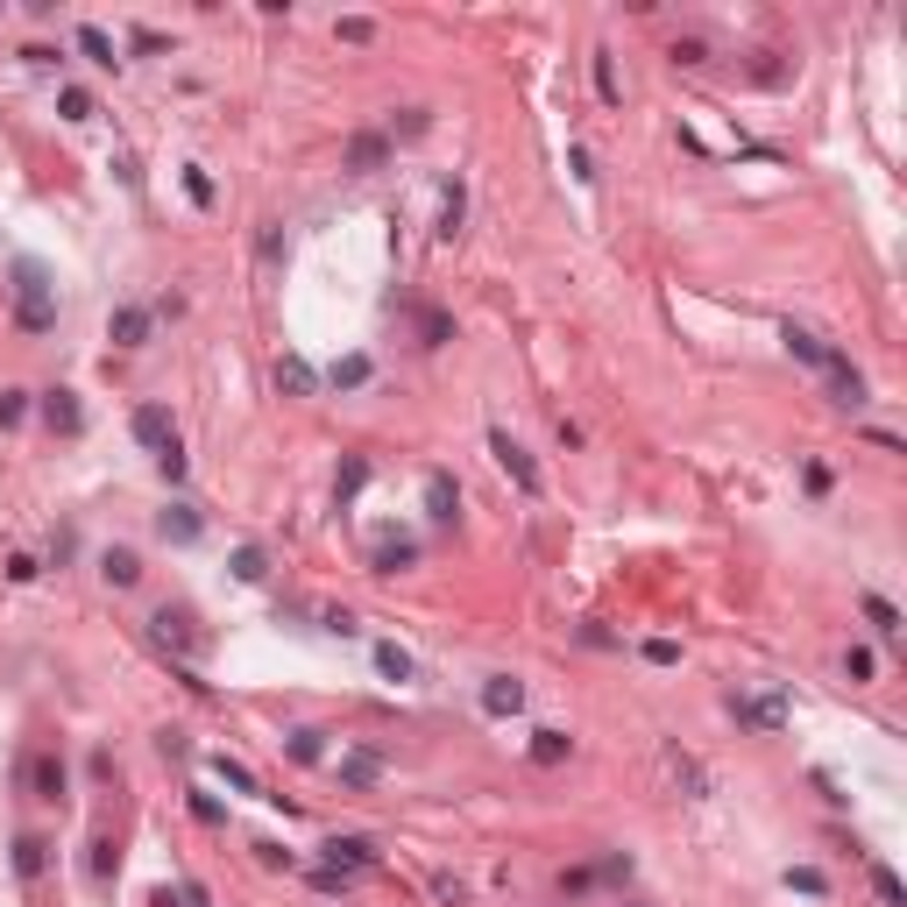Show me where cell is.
I'll return each mask as SVG.
<instances>
[{
    "mask_svg": "<svg viewBox=\"0 0 907 907\" xmlns=\"http://www.w3.org/2000/svg\"><path fill=\"white\" fill-rule=\"evenodd\" d=\"M15 326L22 334H50L57 326V284H50V270L36 256L15 263Z\"/></svg>",
    "mask_w": 907,
    "mask_h": 907,
    "instance_id": "1",
    "label": "cell"
},
{
    "mask_svg": "<svg viewBox=\"0 0 907 907\" xmlns=\"http://www.w3.org/2000/svg\"><path fill=\"white\" fill-rule=\"evenodd\" d=\"M149 631H156V645H163V652H178L185 667L206 652V631H199V617H192V610H171V603H163V610L149 617Z\"/></svg>",
    "mask_w": 907,
    "mask_h": 907,
    "instance_id": "2",
    "label": "cell"
},
{
    "mask_svg": "<svg viewBox=\"0 0 907 907\" xmlns=\"http://www.w3.org/2000/svg\"><path fill=\"white\" fill-rule=\"evenodd\" d=\"M22 787H29L36 801L64 808V801H71V766H64L57 752H29V759H22Z\"/></svg>",
    "mask_w": 907,
    "mask_h": 907,
    "instance_id": "3",
    "label": "cell"
},
{
    "mask_svg": "<svg viewBox=\"0 0 907 907\" xmlns=\"http://www.w3.org/2000/svg\"><path fill=\"white\" fill-rule=\"evenodd\" d=\"M489 454H497V468H504V475H511L518 489H525V497H539V489H546L539 461H532V454H525V447H518L511 433H489Z\"/></svg>",
    "mask_w": 907,
    "mask_h": 907,
    "instance_id": "4",
    "label": "cell"
},
{
    "mask_svg": "<svg viewBox=\"0 0 907 907\" xmlns=\"http://www.w3.org/2000/svg\"><path fill=\"white\" fill-rule=\"evenodd\" d=\"M730 716L745 723V730H766V737H773V730L787 723V702H780V695H737V688H730Z\"/></svg>",
    "mask_w": 907,
    "mask_h": 907,
    "instance_id": "5",
    "label": "cell"
},
{
    "mask_svg": "<svg viewBox=\"0 0 907 907\" xmlns=\"http://www.w3.org/2000/svg\"><path fill=\"white\" fill-rule=\"evenodd\" d=\"M149 326H156V305H114L107 341H114V348H142V341H149Z\"/></svg>",
    "mask_w": 907,
    "mask_h": 907,
    "instance_id": "6",
    "label": "cell"
},
{
    "mask_svg": "<svg viewBox=\"0 0 907 907\" xmlns=\"http://www.w3.org/2000/svg\"><path fill=\"white\" fill-rule=\"evenodd\" d=\"M319 865H334V872H376V844L369 837H326Z\"/></svg>",
    "mask_w": 907,
    "mask_h": 907,
    "instance_id": "7",
    "label": "cell"
},
{
    "mask_svg": "<svg viewBox=\"0 0 907 907\" xmlns=\"http://www.w3.org/2000/svg\"><path fill=\"white\" fill-rule=\"evenodd\" d=\"M128 426H135V440H142L149 454L178 447V426H171V411H163V404H135V419H128Z\"/></svg>",
    "mask_w": 907,
    "mask_h": 907,
    "instance_id": "8",
    "label": "cell"
},
{
    "mask_svg": "<svg viewBox=\"0 0 907 907\" xmlns=\"http://www.w3.org/2000/svg\"><path fill=\"white\" fill-rule=\"evenodd\" d=\"M426 518H433V525H454V518H461V482H454L447 468L426 475Z\"/></svg>",
    "mask_w": 907,
    "mask_h": 907,
    "instance_id": "9",
    "label": "cell"
},
{
    "mask_svg": "<svg viewBox=\"0 0 907 907\" xmlns=\"http://www.w3.org/2000/svg\"><path fill=\"white\" fill-rule=\"evenodd\" d=\"M482 709H489V716H518V709H525V681H518V674H489V681H482Z\"/></svg>",
    "mask_w": 907,
    "mask_h": 907,
    "instance_id": "10",
    "label": "cell"
},
{
    "mask_svg": "<svg viewBox=\"0 0 907 907\" xmlns=\"http://www.w3.org/2000/svg\"><path fill=\"white\" fill-rule=\"evenodd\" d=\"M156 532L171 539V546H192V539L206 532V518H199L192 504H163V511H156Z\"/></svg>",
    "mask_w": 907,
    "mask_h": 907,
    "instance_id": "11",
    "label": "cell"
},
{
    "mask_svg": "<svg viewBox=\"0 0 907 907\" xmlns=\"http://www.w3.org/2000/svg\"><path fill=\"white\" fill-rule=\"evenodd\" d=\"M43 419H50V433H64V440H78V433H86V411H78V397H71V390H50V397H43Z\"/></svg>",
    "mask_w": 907,
    "mask_h": 907,
    "instance_id": "12",
    "label": "cell"
},
{
    "mask_svg": "<svg viewBox=\"0 0 907 907\" xmlns=\"http://www.w3.org/2000/svg\"><path fill=\"white\" fill-rule=\"evenodd\" d=\"M822 376H830V404H844V411H858V404H865V376H858L844 355H830V369H822Z\"/></svg>",
    "mask_w": 907,
    "mask_h": 907,
    "instance_id": "13",
    "label": "cell"
},
{
    "mask_svg": "<svg viewBox=\"0 0 907 907\" xmlns=\"http://www.w3.org/2000/svg\"><path fill=\"white\" fill-rule=\"evenodd\" d=\"M43 872H50V837L22 830L15 837V879H43Z\"/></svg>",
    "mask_w": 907,
    "mask_h": 907,
    "instance_id": "14",
    "label": "cell"
},
{
    "mask_svg": "<svg viewBox=\"0 0 907 907\" xmlns=\"http://www.w3.org/2000/svg\"><path fill=\"white\" fill-rule=\"evenodd\" d=\"M86 872H93V886H114V872H121V844H114L107 830H93V844H86Z\"/></svg>",
    "mask_w": 907,
    "mask_h": 907,
    "instance_id": "15",
    "label": "cell"
},
{
    "mask_svg": "<svg viewBox=\"0 0 907 907\" xmlns=\"http://www.w3.org/2000/svg\"><path fill=\"white\" fill-rule=\"evenodd\" d=\"M780 341H787V355H794V362H808V369H830V355H837L830 341H815V334H808V326H787V334H780Z\"/></svg>",
    "mask_w": 907,
    "mask_h": 907,
    "instance_id": "16",
    "label": "cell"
},
{
    "mask_svg": "<svg viewBox=\"0 0 907 907\" xmlns=\"http://www.w3.org/2000/svg\"><path fill=\"white\" fill-rule=\"evenodd\" d=\"M383 163H390V142H383V135H355V142H348V171H355V178L383 171Z\"/></svg>",
    "mask_w": 907,
    "mask_h": 907,
    "instance_id": "17",
    "label": "cell"
},
{
    "mask_svg": "<svg viewBox=\"0 0 907 907\" xmlns=\"http://www.w3.org/2000/svg\"><path fill=\"white\" fill-rule=\"evenodd\" d=\"M567 759H574L567 730H532V766H567Z\"/></svg>",
    "mask_w": 907,
    "mask_h": 907,
    "instance_id": "18",
    "label": "cell"
},
{
    "mask_svg": "<svg viewBox=\"0 0 907 907\" xmlns=\"http://www.w3.org/2000/svg\"><path fill=\"white\" fill-rule=\"evenodd\" d=\"M100 574L114 589H135L142 582V560H135V546H107V560H100Z\"/></svg>",
    "mask_w": 907,
    "mask_h": 907,
    "instance_id": "19",
    "label": "cell"
},
{
    "mask_svg": "<svg viewBox=\"0 0 907 907\" xmlns=\"http://www.w3.org/2000/svg\"><path fill=\"white\" fill-rule=\"evenodd\" d=\"M277 383H284L291 397H312V390H319V369H312L305 355H284V362H277Z\"/></svg>",
    "mask_w": 907,
    "mask_h": 907,
    "instance_id": "20",
    "label": "cell"
},
{
    "mask_svg": "<svg viewBox=\"0 0 907 907\" xmlns=\"http://www.w3.org/2000/svg\"><path fill=\"white\" fill-rule=\"evenodd\" d=\"M78 57H93L100 71H114V64H121V57H114V36H107L100 22H86V29H78Z\"/></svg>",
    "mask_w": 907,
    "mask_h": 907,
    "instance_id": "21",
    "label": "cell"
},
{
    "mask_svg": "<svg viewBox=\"0 0 907 907\" xmlns=\"http://www.w3.org/2000/svg\"><path fill=\"white\" fill-rule=\"evenodd\" d=\"M227 567H234V582H270V553H263L256 539H249V546H234Z\"/></svg>",
    "mask_w": 907,
    "mask_h": 907,
    "instance_id": "22",
    "label": "cell"
},
{
    "mask_svg": "<svg viewBox=\"0 0 907 907\" xmlns=\"http://www.w3.org/2000/svg\"><path fill=\"white\" fill-rule=\"evenodd\" d=\"M369 376H376V362H369V355H341L334 369H326V383H334V390H362Z\"/></svg>",
    "mask_w": 907,
    "mask_h": 907,
    "instance_id": "23",
    "label": "cell"
},
{
    "mask_svg": "<svg viewBox=\"0 0 907 907\" xmlns=\"http://www.w3.org/2000/svg\"><path fill=\"white\" fill-rule=\"evenodd\" d=\"M411 560H419V546H411V539H383V546L369 553V567H376V574H404Z\"/></svg>",
    "mask_w": 907,
    "mask_h": 907,
    "instance_id": "24",
    "label": "cell"
},
{
    "mask_svg": "<svg viewBox=\"0 0 907 907\" xmlns=\"http://www.w3.org/2000/svg\"><path fill=\"white\" fill-rule=\"evenodd\" d=\"M461 213H468V185L447 178V192H440V234H447V241L461 234Z\"/></svg>",
    "mask_w": 907,
    "mask_h": 907,
    "instance_id": "25",
    "label": "cell"
},
{
    "mask_svg": "<svg viewBox=\"0 0 907 907\" xmlns=\"http://www.w3.org/2000/svg\"><path fill=\"white\" fill-rule=\"evenodd\" d=\"M376 773H383L376 752H348V759H341V787H376Z\"/></svg>",
    "mask_w": 907,
    "mask_h": 907,
    "instance_id": "26",
    "label": "cell"
},
{
    "mask_svg": "<svg viewBox=\"0 0 907 907\" xmlns=\"http://www.w3.org/2000/svg\"><path fill=\"white\" fill-rule=\"evenodd\" d=\"M284 752H291L298 766H319V759H326V730H312V723H305V730H291V745H284Z\"/></svg>",
    "mask_w": 907,
    "mask_h": 907,
    "instance_id": "27",
    "label": "cell"
},
{
    "mask_svg": "<svg viewBox=\"0 0 907 907\" xmlns=\"http://www.w3.org/2000/svg\"><path fill=\"white\" fill-rule=\"evenodd\" d=\"M376 674H383V681H411L419 667H411V652H404V645H376Z\"/></svg>",
    "mask_w": 907,
    "mask_h": 907,
    "instance_id": "28",
    "label": "cell"
},
{
    "mask_svg": "<svg viewBox=\"0 0 907 907\" xmlns=\"http://www.w3.org/2000/svg\"><path fill=\"white\" fill-rule=\"evenodd\" d=\"M447 341H454V319L426 305V312H419V348H447Z\"/></svg>",
    "mask_w": 907,
    "mask_h": 907,
    "instance_id": "29",
    "label": "cell"
},
{
    "mask_svg": "<svg viewBox=\"0 0 907 907\" xmlns=\"http://www.w3.org/2000/svg\"><path fill=\"white\" fill-rule=\"evenodd\" d=\"M213 773H220V780H227V787H234V794H263V780H256V773H249V766H241V759H227V752H220V759H213Z\"/></svg>",
    "mask_w": 907,
    "mask_h": 907,
    "instance_id": "30",
    "label": "cell"
},
{
    "mask_svg": "<svg viewBox=\"0 0 907 907\" xmlns=\"http://www.w3.org/2000/svg\"><path fill=\"white\" fill-rule=\"evenodd\" d=\"M865 624H872L879 638H900V610H893L886 596H865Z\"/></svg>",
    "mask_w": 907,
    "mask_h": 907,
    "instance_id": "31",
    "label": "cell"
},
{
    "mask_svg": "<svg viewBox=\"0 0 907 907\" xmlns=\"http://www.w3.org/2000/svg\"><path fill=\"white\" fill-rule=\"evenodd\" d=\"M872 893H879V907H907V886L893 865H872Z\"/></svg>",
    "mask_w": 907,
    "mask_h": 907,
    "instance_id": "32",
    "label": "cell"
},
{
    "mask_svg": "<svg viewBox=\"0 0 907 907\" xmlns=\"http://www.w3.org/2000/svg\"><path fill=\"white\" fill-rule=\"evenodd\" d=\"M156 907H213V893H206L199 879H185L178 893H171V886H163V893H156Z\"/></svg>",
    "mask_w": 907,
    "mask_h": 907,
    "instance_id": "33",
    "label": "cell"
},
{
    "mask_svg": "<svg viewBox=\"0 0 907 907\" xmlns=\"http://www.w3.org/2000/svg\"><path fill=\"white\" fill-rule=\"evenodd\" d=\"M667 773H674V780H688V794H709V780H702V766H695L688 752H674V745H667Z\"/></svg>",
    "mask_w": 907,
    "mask_h": 907,
    "instance_id": "34",
    "label": "cell"
},
{
    "mask_svg": "<svg viewBox=\"0 0 907 907\" xmlns=\"http://www.w3.org/2000/svg\"><path fill=\"white\" fill-rule=\"evenodd\" d=\"M787 886H794V893H808V900H822V893H830V879H822L815 865H787Z\"/></svg>",
    "mask_w": 907,
    "mask_h": 907,
    "instance_id": "35",
    "label": "cell"
},
{
    "mask_svg": "<svg viewBox=\"0 0 907 907\" xmlns=\"http://www.w3.org/2000/svg\"><path fill=\"white\" fill-rule=\"evenodd\" d=\"M589 872H596V886H624V879H631V858H624V851H610V858H596Z\"/></svg>",
    "mask_w": 907,
    "mask_h": 907,
    "instance_id": "36",
    "label": "cell"
},
{
    "mask_svg": "<svg viewBox=\"0 0 907 907\" xmlns=\"http://www.w3.org/2000/svg\"><path fill=\"white\" fill-rule=\"evenodd\" d=\"M57 107H64V121H93V93H86V86H64Z\"/></svg>",
    "mask_w": 907,
    "mask_h": 907,
    "instance_id": "37",
    "label": "cell"
},
{
    "mask_svg": "<svg viewBox=\"0 0 907 907\" xmlns=\"http://www.w3.org/2000/svg\"><path fill=\"white\" fill-rule=\"evenodd\" d=\"M29 419V390H0V433Z\"/></svg>",
    "mask_w": 907,
    "mask_h": 907,
    "instance_id": "38",
    "label": "cell"
},
{
    "mask_svg": "<svg viewBox=\"0 0 907 907\" xmlns=\"http://www.w3.org/2000/svg\"><path fill=\"white\" fill-rule=\"evenodd\" d=\"M362 482H369V461H362V454H355V461H341V482H334V489H341V504H348V497H362Z\"/></svg>",
    "mask_w": 907,
    "mask_h": 907,
    "instance_id": "39",
    "label": "cell"
},
{
    "mask_svg": "<svg viewBox=\"0 0 907 907\" xmlns=\"http://www.w3.org/2000/svg\"><path fill=\"white\" fill-rule=\"evenodd\" d=\"M156 475L178 489V482H185V447H163V454H156Z\"/></svg>",
    "mask_w": 907,
    "mask_h": 907,
    "instance_id": "40",
    "label": "cell"
},
{
    "mask_svg": "<svg viewBox=\"0 0 907 907\" xmlns=\"http://www.w3.org/2000/svg\"><path fill=\"white\" fill-rule=\"evenodd\" d=\"M872 667H879L872 645H851V652H844V674H851V681H872Z\"/></svg>",
    "mask_w": 907,
    "mask_h": 907,
    "instance_id": "41",
    "label": "cell"
},
{
    "mask_svg": "<svg viewBox=\"0 0 907 907\" xmlns=\"http://www.w3.org/2000/svg\"><path fill=\"white\" fill-rule=\"evenodd\" d=\"M560 893H567V900H582V893H596V872H589V865H574V872H560Z\"/></svg>",
    "mask_w": 907,
    "mask_h": 907,
    "instance_id": "42",
    "label": "cell"
},
{
    "mask_svg": "<svg viewBox=\"0 0 907 907\" xmlns=\"http://www.w3.org/2000/svg\"><path fill=\"white\" fill-rule=\"evenodd\" d=\"M596 93L617 107V64H610V50H596Z\"/></svg>",
    "mask_w": 907,
    "mask_h": 907,
    "instance_id": "43",
    "label": "cell"
},
{
    "mask_svg": "<svg viewBox=\"0 0 907 907\" xmlns=\"http://www.w3.org/2000/svg\"><path fill=\"white\" fill-rule=\"evenodd\" d=\"M319 631H334V638H355L362 624H355V610H319Z\"/></svg>",
    "mask_w": 907,
    "mask_h": 907,
    "instance_id": "44",
    "label": "cell"
},
{
    "mask_svg": "<svg viewBox=\"0 0 907 907\" xmlns=\"http://www.w3.org/2000/svg\"><path fill=\"white\" fill-rule=\"evenodd\" d=\"M192 815L206 822V830H220V822H227V808H220L213 794H199V787H192Z\"/></svg>",
    "mask_w": 907,
    "mask_h": 907,
    "instance_id": "45",
    "label": "cell"
},
{
    "mask_svg": "<svg viewBox=\"0 0 907 907\" xmlns=\"http://www.w3.org/2000/svg\"><path fill=\"white\" fill-rule=\"evenodd\" d=\"M312 886H319V893H348V886H355V872H334V865H319V872H312Z\"/></svg>",
    "mask_w": 907,
    "mask_h": 907,
    "instance_id": "46",
    "label": "cell"
},
{
    "mask_svg": "<svg viewBox=\"0 0 907 907\" xmlns=\"http://www.w3.org/2000/svg\"><path fill=\"white\" fill-rule=\"evenodd\" d=\"M156 752H163V759H192V737H185V730H163Z\"/></svg>",
    "mask_w": 907,
    "mask_h": 907,
    "instance_id": "47",
    "label": "cell"
},
{
    "mask_svg": "<svg viewBox=\"0 0 907 907\" xmlns=\"http://www.w3.org/2000/svg\"><path fill=\"white\" fill-rule=\"evenodd\" d=\"M645 659H652V667H674L681 645H674V638H645Z\"/></svg>",
    "mask_w": 907,
    "mask_h": 907,
    "instance_id": "48",
    "label": "cell"
},
{
    "mask_svg": "<svg viewBox=\"0 0 907 907\" xmlns=\"http://www.w3.org/2000/svg\"><path fill=\"white\" fill-rule=\"evenodd\" d=\"M185 199H192V206H213V178H206V171H185Z\"/></svg>",
    "mask_w": 907,
    "mask_h": 907,
    "instance_id": "49",
    "label": "cell"
},
{
    "mask_svg": "<svg viewBox=\"0 0 907 907\" xmlns=\"http://www.w3.org/2000/svg\"><path fill=\"white\" fill-rule=\"evenodd\" d=\"M369 36H376L369 15H348V22H341V43H369Z\"/></svg>",
    "mask_w": 907,
    "mask_h": 907,
    "instance_id": "50",
    "label": "cell"
},
{
    "mask_svg": "<svg viewBox=\"0 0 907 907\" xmlns=\"http://www.w3.org/2000/svg\"><path fill=\"white\" fill-rule=\"evenodd\" d=\"M433 893H440V900H447V907H468V886H461V879H447V872H440V879H433Z\"/></svg>",
    "mask_w": 907,
    "mask_h": 907,
    "instance_id": "51",
    "label": "cell"
},
{
    "mask_svg": "<svg viewBox=\"0 0 907 907\" xmlns=\"http://www.w3.org/2000/svg\"><path fill=\"white\" fill-rule=\"evenodd\" d=\"M433 128V114L426 107H404V121H397V135H426Z\"/></svg>",
    "mask_w": 907,
    "mask_h": 907,
    "instance_id": "52",
    "label": "cell"
},
{
    "mask_svg": "<svg viewBox=\"0 0 907 907\" xmlns=\"http://www.w3.org/2000/svg\"><path fill=\"white\" fill-rule=\"evenodd\" d=\"M256 858H263V865H277V872H291V865H298L284 844H256Z\"/></svg>",
    "mask_w": 907,
    "mask_h": 907,
    "instance_id": "53",
    "label": "cell"
},
{
    "mask_svg": "<svg viewBox=\"0 0 907 907\" xmlns=\"http://www.w3.org/2000/svg\"><path fill=\"white\" fill-rule=\"evenodd\" d=\"M71 553H78V532H57V539H50V560H57V567H64V560H71Z\"/></svg>",
    "mask_w": 907,
    "mask_h": 907,
    "instance_id": "54",
    "label": "cell"
},
{
    "mask_svg": "<svg viewBox=\"0 0 907 907\" xmlns=\"http://www.w3.org/2000/svg\"><path fill=\"white\" fill-rule=\"evenodd\" d=\"M86 773H93V780L107 787V780H114V752H93V759H86Z\"/></svg>",
    "mask_w": 907,
    "mask_h": 907,
    "instance_id": "55",
    "label": "cell"
},
{
    "mask_svg": "<svg viewBox=\"0 0 907 907\" xmlns=\"http://www.w3.org/2000/svg\"><path fill=\"white\" fill-rule=\"evenodd\" d=\"M624 907H645V900H624Z\"/></svg>",
    "mask_w": 907,
    "mask_h": 907,
    "instance_id": "56",
    "label": "cell"
}]
</instances>
